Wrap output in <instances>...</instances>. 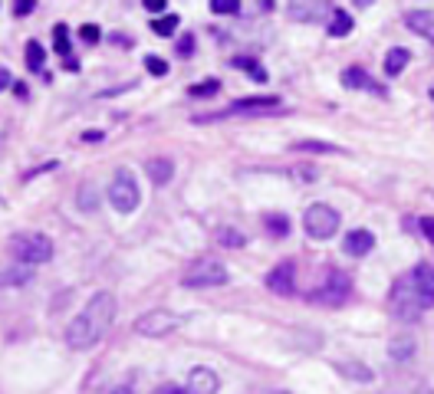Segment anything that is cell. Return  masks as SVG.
<instances>
[{"mask_svg":"<svg viewBox=\"0 0 434 394\" xmlns=\"http://www.w3.org/2000/svg\"><path fill=\"white\" fill-rule=\"evenodd\" d=\"M234 66H237V69H244L253 83H267V73L260 69V62H257V60H250V56H237Z\"/></svg>","mask_w":434,"mask_h":394,"instance_id":"obj_23","label":"cell"},{"mask_svg":"<svg viewBox=\"0 0 434 394\" xmlns=\"http://www.w3.org/2000/svg\"><path fill=\"white\" fill-rule=\"evenodd\" d=\"M145 10H151V13L168 10V0H145Z\"/></svg>","mask_w":434,"mask_h":394,"instance_id":"obj_38","label":"cell"},{"mask_svg":"<svg viewBox=\"0 0 434 394\" xmlns=\"http://www.w3.org/2000/svg\"><path fill=\"white\" fill-rule=\"evenodd\" d=\"M13 83V76H10V69H7V66H0V92H3V89L10 86Z\"/></svg>","mask_w":434,"mask_h":394,"instance_id":"obj_40","label":"cell"},{"mask_svg":"<svg viewBox=\"0 0 434 394\" xmlns=\"http://www.w3.org/2000/svg\"><path fill=\"white\" fill-rule=\"evenodd\" d=\"M405 24L415 30V33H422L424 40H431L434 43V13H424V10H411L405 17Z\"/></svg>","mask_w":434,"mask_h":394,"instance_id":"obj_16","label":"cell"},{"mask_svg":"<svg viewBox=\"0 0 434 394\" xmlns=\"http://www.w3.org/2000/svg\"><path fill=\"white\" fill-rule=\"evenodd\" d=\"M339 210L329 207V204H310L306 214H303V230L312 240H333L339 234Z\"/></svg>","mask_w":434,"mask_h":394,"instance_id":"obj_4","label":"cell"},{"mask_svg":"<svg viewBox=\"0 0 434 394\" xmlns=\"http://www.w3.org/2000/svg\"><path fill=\"white\" fill-rule=\"evenodd\" d=\"M349 293H352V283H349L346 273L329 270V276H326L312 293H306V299L316 302V306H342V302L349 299Z\"/></svg>","mask_w":434,"mask_h":394,"instance_id":"obj_7","label":"cell"},{"mask_svg":"<svg viewBox=\"0 0 434 394\" xmlns=\"http://www.w3.org/2000/svg\"><path fill=\"white\" fill-rule=\"evenodd\" d=\"M109 394H132V388H128V384H119V388H112Z\"/></svg>","mask_w":434,"mask_h":394,"instance_id":"obj_42","label":"cell"},{"mask_svg":"<svg viewBox=\"0 0 434 394\" xmlns=\"http://www.w3.org/2000/svg\"><path fill=\"white\" fill-rule=\"evenodd\" d=\"M145 66H149L151 76H168V62L162 56H145Z\"/></svg>","mask_w":434,"mask_h":394,"instance_id":"obj_32","label":"cell"},{"mask_svg":"<svg viewBox=\"0 0 434 394\" xmlns=\"http://www.w3.org/2000/svg\"><path fill=\"white\" fill-rule=\"evenodd\" d=\"M53 46H56V53H60V56H66V60H69V26H66V24L53 26Z\"/></svg>","mask_w":434,"mask_h":394,"instance_id":"obj_25","label":"cell"},{"mask_svg":"<svg viewBox=\"0 0 434 394\" xmlns=\"http://www.w3.org/2000/svg\"><path fill=\"white\" fill-rule=\"evenodd\" d=\"M339 83H342L346 89H369V92H375V96H385V86H378L372 76L365 73V69H359V66H349V69H342Z\"/></svg>","mask_w":434,"mask_h":394,"instance_id":"obj_13","label":"cell"},{"mask_svg":"<svg viewBox=\"0 0 434 394\" xmlns=\"http://www.w3.org/2000/svg\"><path fill=\"white\" fill-rule=\"evenodd\" d=\"M7 250H10L24 266H37V263H50L53 259V240L47 234H37V230L13 234L10 240H7Z\"/></svg>","mask_w":434,"mask_h":394,"instance_id":"obj_2","label":"cell"},{"mask_svg":"<svg viewBox=\"0 0 434 394\" xmlns=\"http://www.w3.org/2000/svg\"><path fill=\"white\" fill-rule=\"evenodd\" d=\"M267 289L276 293V296H293L297 293V263H293V259L276 263V266L267 273Z\"/></svg>","mask_w":434,"mask_h":394,"instance_id":"obj_9","label":"cell"},{"mask_svg":"<svg viewBox=\"0 0 434 394\" xmlns=\"http://www.w3.org/2000/svg\"><path fill=\"white\" fill-rule=\"evenodd\" d=\"M214 237H217V243H224V246H244V243H247V237L237 234L234 227H217Z\"/></svg>","mask_w":434,"mask_h":394,"instance_id":"obj_26","label":"cell"},{"mask_svg":"<svg viewBox=\"0 0 434 394\" xmlns=\"http://www.w3.org/2000/svg\"><path fill=\"white\" fill-rule=\"evenodd\" d=\"M422 234L434 243V217H422Z\"/></svg>","mask_w":434,"mask_h":394,"instance_id":"obj_37","label":"cell"},{"mask_svg":"<svg viewBox=\"0 0 434 394\" xmlns=\"http://www.w3.org/2000/svg\"><path fill=\"white\" fill-rule=\"evenodd\" d=\"M382 394H434V388L428 382H405V384H392V388H385Z\"/></svg>","mask_w":434,"mask_h":394,"instance_id":"obj_20","label":"cell"},{"mask_svg":"<svg viewBox=\"0 0 434 394\" xmlns=\"http://www.w3.org/2000/svg\"><path fill=\"white\" fill-rule=\"evenodd\" d=\"M174 329H178V319H174L172 312H165V309H151V312L135 319V332L145 335V339H165Z\"/></svg>","mask_w":434,"mask_h":394,"instance_id":"obj_8","label":"cell"},{"mask_svg":"<svg viewBox=\"0 0 434 394\" xmlns=\"http://www.w3.org/2000/svg\"><path fill=\"white\" fill-rule=\"evenodd\" d=\"M411 283H415L418 296H422L424 309H431L434 306V266L431 263H418V266L411 270Z\"/></svg>","mask_w":434,"mask_h":394,"instance_id":"obj_12","label":"cell"},{"mask_svg":"<svg viewBox=\"0 0 434 394\" xmlns=\"http://www.w3.org/2000/svg\"><path fill=\"white\" fill-rule=\"evenodd\" d=\"M92 194H96L92 187H83V191H79V207H83V210H92V207H96V200H92Z\"/></svg>","mask_w":434,"mask_h":394,"instance_id":"obj_34","label":"cell"},{"mask_svg":"<svg viewBox=\"0 0 434 394\" xmlns=\"http://www.w3.org/2000/svg\"><path fill=\"white\" fill-rule=\"evenodd\" d=\"M335 371H339V375H346V378H352V382H359V384L375 382L372 368H365L362 361H342V365H335Z\"/></svg>","mask_w":434,"mask_h":394,"instance_id":"obj_18","label":"cell"},{"mask_svg":"<svg viewBox=\"0 0 434 394\" xmlns=\"http://www.w3.org/2000/svg\"><path fill=\"white\" fill-rule=\"evenodd\" d=\"M267 230L273 237H286L290 234V221H286L283 214H267Z\"/></svg>","mask_w":434,"mask_h":394,"instance_id":"obj_28","label":"cell"},{"mask_svg":"<svg viewBox=\"0 0 434 394\" xmlns=\"http://www.w3.org/2000/svg\"><path fill=\"white\" fill-rule=\"evenodd\" d=\"M0 283L7 286H24V283H30V266H24V263H20V266H13V270H3L0 273Z\"/></svg>","mask_w":434,"mask_h":394,"instance_id":"obj_24","label":"cell"},{"mask_svg":"<svg viewBox=\"0 0 434 394\" xmlns=\"http://www.w3.org/2000/svg\"><path fill=\"white\" fill-rule=\"evenodd\" d=\"M352 17L346 10H333L329 13V37H349L352 33Z\"/></svg>","mask_w":434,"mask_h":394,"instance_id":"obj_19","label":"cell"},{"mask_svg":"<svg viewBox=\"0 0 434 394\" xmlns=\"http://www.w3.org/2000/svg\"><path fill=\"white\" fill-rule=\"evenodd\" d=\"M392 312H395V319H401V322H415L424 312L422 296H418L415 283H411V273H405V276L392 286Z\"/></svg>","mask_w":434,"mask_h":394,"instance_id":"obj_6","label":"cell"},{"mask_svg":"<svg viewBox=\"0 0 434 394\" xmlns=\"http://www.w3.org/2000/svg\"><path fill=\"white\" fill-rule=\"evenodd\" d=\"M411 62V53L405 46H392L385 53V76H398Z\"/></svg>","mask_w":434,"mask_h":394,"instance_id":"obj_17","label":"cell"},{"mask_svg":"<svg viewBox=\"0 0 434 394\" xmlns=\"http://www.w3.org/2000/svg\"><path fill=\"white\" fill-rule=\"evenodd\" d=\"M231 280L227 276V266H224L221 259L214 257H201L194 259L191 266L185 270V276H181V283L187 286V289H208V286H224Z\"/></svg>","mask_w":434,"mask_h":394,"instance_id":"obj_3","label":"cell"},{"mask_svg":"<svg viewBox=\"0 0 434 394\" xmlns=\"http://www.w3.org/2000/svg\"><path fill=\"white\" fill-rule=\"evenodd\" d=\"M43 60H47L43 46H40L37 40H30V43H26V66H30V69H43Z\"/></svg>","mask_w":434,"mask_h":394,"instance_id":"obj_27","label":"cell"},{"mask_svg":"<svg viewBox=\"0 0 434 394\" xmlns=\"http://www.w3.org/2000/svg\"><path fill=\"white\" fill-rule=\"evenodd\" d=\"M211 10L224 13V17H234V13H240V3H237V0H214Z\"/></svg>","mask_w":434,"mask_h":394,"instance_id":"obj_31","label":"cell"},{"mask_svg":"<svg viewBox=\"0 0 434 394\" xmlns=\"http://www.w3.org/2000/svg\"><path fill=\"white\" fill-rule=\"evenodd\" d=\"M342 250H346V257H365V253H372L375 250V237L369 230H349L346 240H342Z\"/></svg>","mask_w":434,"mask_h":394,"instance_id":"obj_14","label":"cell"},{"mask_svg":"<svg viewBox=\"0 0 434 394\" xmlns=\"http://www.w3.org/2000/svg\"><path fill=\"white\" fill-rule=\"evenodd\" d=\"M151 394H191L187 388H178V384H162V388H155Z\"/></svg>","mask_w":434,"mask_h":394,"instance_id":"obj_35","label":"cell"},{"mask_svg":"<svg viewBox=\"0 0 434 394\" xmlns=\"http://www.w3.org/2000/svg\"><path fill=\"white\" fill-rule=\"evenodd\" d=\"M115 322V296L112 293H96L86 302V309L66 325V345L76 352H86L99 342L102 335L112 329Z\"/></svg>","mask_w":434,"mask_h":394,"instance_id":"obj_1","label":"cell"},{"mask_svg":"<svg viewBox=\"0 0 434 394\" xmlns=\"http://www.w3.org/2000/svg\"><path fill=\"white\" fill-rule=\"evenodd\" d=\"M33 7H37L33 0H20V3H13V13H17V17H26V13L33 10Z\"/></svg>","mask_w":434,"mask_h":394,"instance_id":"obj_36","label":"cell"},{"mask_svg":"<svg viewBox=\"0 0 434 394\" xmlns=\"http://www.w3.org/2000/svg\"><path fill=\"white\" fill-rule=\"evenodd\" d=\"M79 40L89 43V46H92V43H99V26H96V24H83V26H79Z\"/></svg>","mask_w":434,"mask_h":394,"instance_id":"obj_33","label":"cell"},{"mask_svg":"<svg viewBox=\"0 0 434 394\" xmlns=\"http://www.w3.org/2000/svg\"><path fill=\"white\" fill-rule=\"evenodd\" d=\"M138 200H142V191H138L135 174L128 171V168H119L115 178H112V185H109L112 210H119V214H132V210H138Z\"/></svg>","mask_w":434,"mask_h":394,"instance_id":"obj_5","label":"cell"},{"mask_svg":"<svg viewBox=\"0 0 434 394\" xmlns=\"http://www.w3.org/2000/svg\"><path fill=\"white\" fill-rule=\"evenodd\" d=\"M145 171H149V178H151V185H168L174 178V164H172V158H151L149 164H145Z\"/></svg>","mask_w":434,"mask_h":394,"instance_id":"obj_15","label":"cell"},{"mask_svg":"<svg viewBox=\"0 0 434 394\" xmlns=\"http://www.w3.org/2000/svg\"><path fill=\"white\" fill-rule=\"evenodd\" d=\"M178 53H181V56L194 53V37H185V40H181V43H178Z\"/></svg>","mask_w":434,"mask_h":394,"instance_id":"obj_39","label":"cell"},{"mask_svg":"<svg viewBox=\"0 0 434 394\" xmlns=\"http://www.w3.org/2000/svg\"><path fill=\"white\" fill-rule=\"evenodd\" d=\"M187 92L198 98H208V96H214V92H221V83H217V79H204V83H194Z\"/></svg>","mask_w":434,"mask_h":394,"instance_id":"obj_29","label":"cell"},{"mask_svg":"<svg viewBox=\"0 0 434 394\" xmlns=\"http://www.w3.org/2000/svg\"><path fill=\"white\" fill-rule=\"evenodd\" d=\"M187 391L191 394H217L221 391V375L211 368H204V365H198V368H191V375H187Z\"/></svg>","mask_w":434,"mask_h":394,"instance_id":"obj_11","label":"cell"},{"mask_svg":"<svg viewBox=\"0 0 434 394\" xmlns=\"http://www.w3.org/2000/svg\"><path fill=\"white\" fill-rule=\"evenodd\" d=\"M102 138V132H86V135H83V142H99Z\"/></svg>","mask_w":434,"mask_h":394,"instance_id":"obj_41","label":"cell"},{"mask_svg":"<svg viewBox=\"0 0 434 394\" xmlns=\"http://www.w3.org/2000/svg\"><path fill=\"white\" fill-rule=\"evenodd\" d=\"M280 109V98L276 96H250V98H237L227 105L224 115H270Z\"/></svg>","mask_w":434,"mask_h":394,"instance_id":"obj_10","label":"cell"},{"mask_svg":"<svg viewBox=\"0 0 434 394\" xmlns=\"http://www.w3.org/2000/svg\"><path fill=\"white\" fill-rule=\"evenodd\" d=\"M388 352H392V358H395V361H408L411 352H415V339H411V335L392 339V348H388Z\"/></svg>","mask_w":434,"mask_h":394,"instance_id":"obj_22","label":"cell"},{"mask_svg":"<svg viewBox=\"0 0 434 394\" xmlns=\"http://www.w3.org/2000/svg\"><path fill=\"white\" fill-rule=\"evenodd\" d=\"M151 30L158 33V37H172L174 30H178V17H165V20H151Z\"/></svg>","mask_w":434,"mask_h":394,"instance_id":"obj_30","label":"cell"},{"mask_svg":"<svg viewBox=\"0 0 434 394\" xmlns=\"http://www.w3.org/2000/svg\"><path fill=\"white\" fill-rule=\"evenodd\" d=\"M293 151H316V155L323 151V155H342V148L333 145V142H310V138H306V142H297V145H293Z\"/></svg>","mask_w":434,"mask_h":394,"instance_id":"obj_21","label":"cell"}]
</instances>
